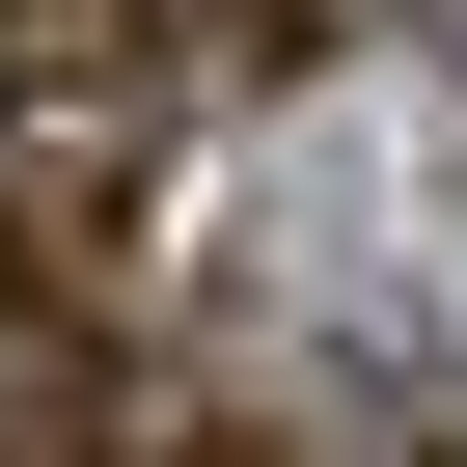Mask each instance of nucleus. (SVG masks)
<instances>
[{
  "mask_svg": "<svg viewBox=\"0 0 467 467\" xmlns=\"http://www.w3.org/2000/svg\"><path fill=\"white\" fill-rule=\"evenodd\" d=\"M0 467H110V330L0 248Z\"/></svg>",
  "mask_w": 467,
  "mask_h": 467,
  "instance_id": "1",
  "label": "nucleus"
}]
</instances>
